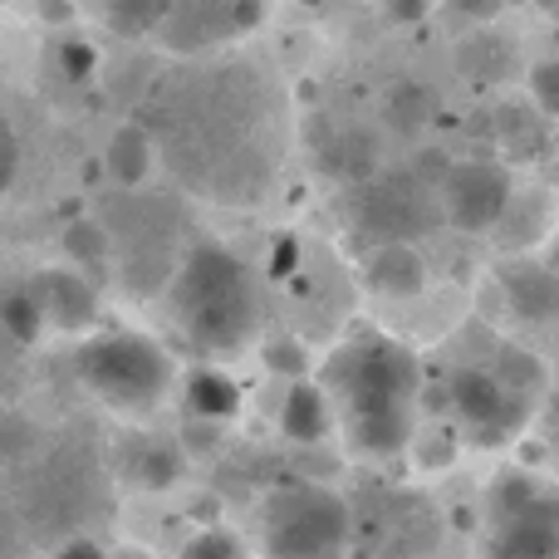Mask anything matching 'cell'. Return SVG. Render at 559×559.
Segmentation results:
<instances>
[{
	"label": "cell",
	"mask_w": 559,
	"mask_h": 559,
	"mask_svg": "<svg viewBox=\"0 0 559 559\" xmlns=\"http://www.w3.org/2000/svg\"><path fill=\"white\" fill-rule=\"evenodd\" d=\"M143 128L187 182L222 202L265 197L280 167L275 84L246 59H216L163 84L153 98V123Z\"/></svg>",
	"instance_id": "1"
},
{
	"label": "cell",
	"mask_w": 559,
	"mask_h": 559,
	"mask_svg": "<svg viewBox=\"0 0 559 559\" xmlns=\"http://www.w3.org/2000/svg\"><path fill=\"white\" fill-rule=\"evenodd\" d=\"M167 309L192 348L236 354L261 329V289L236 251L202 241L167 275Z\"/></svg>",
	"instance_id": "2"
},
{
	"label": "cell",
	"mask_w": 559,
	"mask_h": 559,
	"mask_svg": "<svg viewBox=\"0 0 559 559\" xmlns=\"http://www.w3.org/2000/svg\"><path fill=\"white\" fill-rule=\"evenodd\" d=\"M354 511L319 481H280L261 506L265 559H348Z\"/></svg>",
	"instance_id": "3"
},
{
	"label": "cell",
	"mask_w": 559,
	"mask_h": 559,
	"mask_svg": "<svg viewBox=\"0 0 559 559\" xmlns=\"http://www.w3.org/2000/svg\"><path fill=\"white\" fill-rule=\"evenodd\" d=\"M319 388L329 393V403L338 413H354V407H388V403H417V388H423V364L407 344L378 334L373 324L354 329L344 344L329 354L324 378Z\"/></svg>",
	"instance_id": "4"
},
{
	"label": "cell",
	"mask_w": 559,
	"mask_h": 559,
	"mask_svg": "<svg viewBox=\"0 0 559 559\" xmlns=\"http://www.w3.org/2000/svg\"><path fill=\"white\" fill-rule=\"evenodd\" d=\"M74 364L88 393L104 397L108 407H123V413L157 407L177 373L173 354L153 334H133V329H108V334L84 338Z\"/></svg>",
	"instance_id": "5"
},
{
	"label": "cell",
	"mask_w": 559,
	"mask_h": 559,
	"mask_svg": "<svg viewBox=\"0 0 559 559\" xmlns=\"http://www.w3.org/2000/svg\"><path fill=\"white\" fill-rule=\"evenodd\" d=\"M348 222L373 246L417 241V236H427L442 222V206H437V192L423 177H368V182L354 187Z\"/></svg>",
	"instance_id": "6"
},
{
	"label": "cell",
	"mask_w": 559,
	"mask_h": 559,
	"mask_svg": "<svg viewBox=\"0 0 559 559\" xmlns=\"http://www.w3.org/2000/svg\"><path fill=\"white\" fill-rule=\"evenodd\" d=\"M447 397H452V413H456V423H462V432L472 437V447H506L531 423V397L511 393V388L481 364L456 368V373L447 378Z\"/></svg>",
	"instance_id": "7"
},
{
	"label": "cell",
	"mask_w": 559,
	"mask_h": 559,
	"mask_svg": "<svg viewBox=\"0 0 559 559\" xmlns=\"http://www.w3.org/2000/svg\"><path fill=\"white\" fill-rule=\"evenodd\" d=\"M515 202V182L501 163L491 157H472V163H452L437 182V206H442V222L452 231L481 236L496 231L506 216V206Z\"/></svg>",
	"instance_id": "8"
},
{
	"label": "cell",
	"mask_w": 559,
	"mask_h": 559,
	"mask_svg": "<svg viewBox=\"0 0 559 559\" xmlns=\"http://www.w3.org/2000/svg\"><path fill=\"white\" fill-rule=\"evenodd\" d=\"M481 559H559V486L540 481L531 501L486 521Z\"/></svg>",
	"instance_id": "9"
},
{
	"label": "cell",
	"mask_w": 559,
	"mask_h": 559,
	"mask_svg": "<svg viewBox=\"0 0 559 559\" xmlns=\"http://www.w3.org/2000/svg\"><path fill=\"white\" fill-rule=\"evenodd\" d=\"M501 295L521 324L550 329L559 324V271L545 261H511L501 265Z\"/></svg>",
	"instance_id": "10"
},
{
	"label": "cell",
	"mask_w": 559,
	"mask_h": 559,
	"mask_svg": "<svg viewBox=\"0 0 559 559\" xmlns=\"http://www.w3.org/2000/svg\"><path fill=\"white\" fill-rule=\"evenodd\" d=\"M338 423L358 456H397L413 442V403L354 407V413H338Z\"/></svg>",
	"instance_id": "11"
},
{
	"label": "cell",
	"mask_w": 559,
	"mask_h": 559,
	"mask_svg": "<svg viewBox=\"0 0 559 559\" xmlns=\"http://www.w3.org/2000/svg\"><path fill=\"white\" fill-rule=\"evenodd\" d=\"M35 295L39 309H45V324L64 329V334H79V329H88L98 319V295L79 271H39Z\"/></svg>",
	"instance_id": "12"
},
{
	"label": "cell",
	"mask_w": 559,
	"mask_h": 559,
	"mask_svg": "<svg viewBox=\"0 0 559 559\" xmlns=\"http://www.w3.org/2000/svg\"><path fill=\"white\" fill-rule=\"evenodd\" d=\"M364 280L383 299H413L427 289V261L413 241H383L364 261Z\"/></svg>",
	"instance_id": "13"
},
{
	"label": "cell",
	"mask_w": 559,
	"mask_h": 559,
	"mask_svg": "<svg viewBox=\"0 0 559 559\" xmlns=\"http://www.w3.org/2000/svg\"><path fill=\"white\" fill-rule=\"evenodd\" d=\"M280 427L299 447L324 442L334 432V403H329V393L319 383H309V378H295V388L285 393V407H280Z\"/></svg>",
	"instance_id": "14"
},
{
	"label": "cell",
	"mask_w": 559,
	"mask_h": 559,
	"mask_svg": "<svg viewBox=\"0 0 559 559\" xmlns=\"http://www.w3.org/2000/svg\"><path fill=\"white\" fill-rule=\"evenodd\" d=\"M182 403L187 413L197 417V423H231L236 413H241V383H236L231 373H222V368H192L182 383Z\"/></svg>",
	"instance_id": "15"
},
{
	"label": "cell",
	"mask_w": 559,
	"mask_h": 559,
	"mask_svg": "<svg viewBox=\"0 0 559 559\" xmlns=\"http://www.w3.org/2000/svg\"><path fill=\"white\" fill-rule=\"evenodd\" d=\"M104 167L123 192H138V187L153 177L157 167V143L143 123H123L114 138H108V153H104Z\"/></svg>",
	"instance_id": "16"
},
{
	"label": "cell",
	"mask_w": 559,
	"mask_h": 559,
	"mask_svg": "<svg viewBox=\"0 0 559 559\" xmlns=\"http://www.w3.org/2000/svg\"><path fill=\"white\" fill-rule=\"evenodd\" d=\"M319 163H324L329 177L358 187V182H368L373 167H378V138L364 133V128H344V133L329 138V147L319 153Z\"/></svg>",
	"instance_id": "17"
},
{
	"label": "cell",
	"mask_w": 559,
	"mask_h": 559,
	"mask_svg": "<svg viewBox=\"0 0 559 559\" xmlns=\"http://www.w3.org/2000/svg\"><path fill=\"white\" fill-rule=\"evenodd\" d=\"M486 368L521 397H540L545 388H550V368H545V358L531 354V348H521V344H496V358Z\"/></svg>",
	"instance_id": "18"
},
{
	"label": "cell",
	"mask_w": 559,
	"mask_h": 559,
	"mask_svg": "<svg viewBox=\"0 0 559 559\" xmlns=\"http://www.w3.org/2000/svg\"><path fill=\"white\" fill-rule=\"evenodd\" d=\"M173 0H98V20L123 39H153Z\"/></svg>",
	"instance_id": "19"
},
{
	"label": "cell",
	"mask_w": 559,
	"mask_h": 559,
	"mask_svg": "<svg viewBox=\"0 0 559 559\" xmlns=\"http://www.w3.org/2000/svg\"><path fill=\"white\" fill-rule=\"evenodd\" d=\"M128 472H133V481L147 486V491H167V486L182 476V452H177L173 442H157V437H147V442L133 447V462H128Z\"/></svg>",
	"instance_id": "20"
},
{
	"label": "cell",
	"mask_w": 559,
	"mask_h": 559,
	"mask_svg": "<svg viewBox=\"0 0 559 559\" xmlns=\"http://www.w3.org/2000/svg\"><path fill=\"white\" fill-rule=\"evenodd\" d=\"M0 329H5L15 344H35L45 334V309H39L35 285H20L0 295Z\"/></svg>",
	"instance_id": "21"
},
{
	"label": "cell",
	"mask_w": 559,
	"mask_h": 559,
	"mask_svg": "<svg viewBox=\"0 0 559 559\" xmlns=\"http://www.w3.org/2000/svg\"><path fill=\"white\" fill-rule=\"evenodd\" d=\"M432 118H437V98H432V88L417 84V79H407V84H397L393 94H388V123L403 128V133H423Z\"/></svg>",
	"instance_id": "22"
},
{
	"label": "cell",
	"mask_w": 559,
	"mask_h": 559,
	"mask_svg": "<svg viewBox=\"0 0 559 559\" xmlns=\"http://www.w3.org/2000/svg\"><path fill=\"white\" fill-rule=\"evenodd\" d=\"M64 251L74 265H104L114 255V231L104 222H74L64 231Z\"/></svg>",
	"instance_id": "23"
},
{
	"label": "cell",
	"mask_w": 559,
	"mask_h": 559,
	"mask_svg": "<svg viewBox=\"0 0 559 559\" xmlns=\"http://www.w3.org/2000/svg\"><path fill=\"white\" fill-rule=\"evenodd\" d=\"M265 368H271V373H285V378H305L309 373L305 344H299V338H289V334H275L271 344H265Z\"/></svg>",
	"instance_id": "24"
},
{
	"label": "cell",
	"mask_w": 559,
	"mask_h": 559,
	"mask_svg": "<svg viewBox=\"0 0 559 559\" xmlns=\"http://www.w3.org/2000/svg\"><path fill=\"white\" fill-rule=\"evenodd\" d=\"M177 559H251L241 550V540L236 535H226V531H202V535H192V540L182 545V555Z\"/></svg>",
	"instance_id": "25"
},
{
	"label": "cell",
	"mask_w": 559,
	"mask_h": 559,
	"mask_svg": "<svg viewBox=\"0 0 559 559\" xmlns=\"http://www.w3.org/2000/svg\"><path fill=\"white\" fill-rule=\"evenodd\" d=\"M531 98L540 114L559 118V59H540V64L531 69Z\"/></svg>",
	"instance_id": "26"
},
{
	"label": "cell",
	"mask_w": 559,
	"mask_h": 559,
	"mask_svg": "<svg viewBox=\"0 0 559 559\" xmlns=\"http://www.w3.org/2000/svg\"><path fill=\"white\" fill-rule=\"evenodd\" d=\"M15 173H20V133H15V123L0 114V197L10 192Z\"/></svg>",
	"instance_id": "27"
},
{
	"label": "cell",
	"mask_w": 559,
	"mask_h": 559,
	"mask_svg": "<svg viewBox=\"0 0 559 559\" xmlns=\"http://www.w3.org/2000/svg\"><path fill=\"white\" fill-rule=\"evenodd\" d=\"M59 64H64L69 79H88L98 69V49L84 45V39H64V45H59Z\"/></svg>",
	"instance_id": "28"
},
{
	"label": "cell",
	"mask_w": 559,
	"mask_h": 559,
	"mask_svg": "<svg viewBox=\"0 0 559 559\" xmlns=\"http://www.w3.org/2000/svg\"><path fill=\"white\" fill-rule=\"evenodd\" d=\"M55 559H108V550L98 540H84V535H74V540L59 545Z\"/></svg>",
	"instance_id": "29"
},
{
	"label": "cell",
	"mask_w": 559,
	"mask_h": 559,
	"mask_svg": "<svg viewBox=\"0 0 559 559\" xmlns=\"http://www.w3.org/2000/svg\"><path fill=\"white\" fill-rule=\"evenodd\" d=\"M295 265H299V246H295V241H275L271 275H275V280H285V275H295Z\"/></svg>",
	"instance_id": "30"
},
{
	"label": "cell",
	"mask_w": 559,
	"mask_h": 559,
	"mask_svg": "<svg viewBox=\"0 0 559 559\" xmlns=\"http://www.w3.org/2000/svg\"><path fill=\"white\" fill-rule=\"evenodd\" d=\"M452 5L462 10L466 20H496V15H501L506 0H452Z\"/></svg>",
	"instance_id": "31"
},
{
	"label": "cell",
	"mask_w": 559,
	"mask_h": 559,
	"mask_svg": "<svg viewBox=\"0 0 559 559\" xmlns=\"http://www.w3.org/2000/svg\"><path fill=\"white\" fill-rule=\"evenodd\" d=\"M388 10H393V20H407V25H417V20L432 10V0H388Z\"/></svg>",
	"instance_id": "32"
},
{
	"label": "cell",
	"mask_w": 559,
	"mask_h": 559,
	"mask_svg": "<svg viewBox=\"0 0 559 559\" xmlns=\"http://www.w3.org/2000/svg\"><path fill=\"white\" fill-rule=\"evenodd\" d=\"M550 423H555V442H559V373H555V417Z\"/></svg>",
	"instance_id": "33"
},
{
	"label": "cell",
	"mask_w": 559,
	"mask_h": 559,
	"mask_svg": "<svg viewBox=\"0 0 559 559\" xmlns=\"http://www.w3.org/2000/svg\"><path fill=\"white\" fill-rule=\"evenodd\" d=\"M5 555H10V531L0 525V559H5Z\"/></svg>",
	"instance_id": "34"
},
{
	"label": "cell",
	"mask_w": 559,
	"mask_h": 559,
	"mask_svg": "<svg viewBox=\"0 0 559 559\" xmlns=\"http://www.w3.org/2000/svg\"><path fill=\"white\" fill-rule=\"evenodd\" d=\"M305 5H319V0H305Z\"/></svg>",
	"instance_id": "35"
},
{
	"label": "cell",
	"mask_w": 559,
	"mask_h": 559,
	"mask_svg": "<svg viewBox=\"0 0 559 559\" xmlns=\"http://www.w3.org/2000/svg\"><path fill=\"white\" fill-rule=\"evenodd\" d=\"M0 5H10V0H0Z\"/></svg>",
	"instance_id": "36"
}]
</instances>
